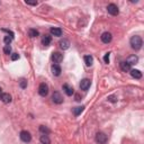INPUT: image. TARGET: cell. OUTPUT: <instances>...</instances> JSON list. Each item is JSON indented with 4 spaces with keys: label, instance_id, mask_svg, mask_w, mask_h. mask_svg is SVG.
Segmentation results:
<instances>
[{
    "label": "cell",
    "instance_id": "13",
    "mask_svg": "<svg viewBox=\"0 0 144 144\" xmlns=\"http://www.w3.org/2000/svg\"><path fill=\"white\" fill-rule=\"evenodd\" d=\"M50 32H51V34L53 35V36H61L62 33H63L62 29L59 28V27H52Z\"/></svg>",
    "mask_w": 144,
    "mask_h": 144
},
{
    "label": "cell",
    "instance_id": "14",
    "mask_svg": "<svg viewBox=\"0 0 144 144\" xmlns=\"http://www.w3.org/2000/svg\"><path fill=\"white\" fill-rule=\"evenodd\" d=\"M131 75L135 79H141L142 78V72L140 70H136V69H133L131 70Z\"/></svg>",
    "mask_w": 144,
    "mask_h": 144
},
{
    "label": "cell",
    "instance_id": "6",
    "mask_svg": "<svg viewBox=\"0 0 144 144\" xmlns=\"http://www.w3.org/2000/svg\"><path fill=\"white\" fill-rule=\"evenodd\" d=\"M96 142L99 143V144H106L107 142V135L99 132V133L96 134Z\"/></svg>",
    "mask_w": 144,
    "mask_h": 144
},
{
    "label": "cell",
    "instance_id": "27",
    "mask_svg": "<svg viewBox=\"0 0 144 144\" xmlns=\"http://www.w3.org/2000/svg\"><path fill=\"white\" fill-rule=\"evenodd\" d=\"M108 100L111 101V102H116L117 101V97H115V96H109V97H108Z\"/></svg>",
    "mask_w": 144,
    "mask_h": 144
},
{
    "label": "cell",
    "instance_id": "26",
    "mask_svg": "<svg viewBox=\"0 0 144 144\" xmlns=\"http://www.w3.org/2000/svg\"><path fill=\"white\" fill-rule=\"evenodd\" d=\"M19 85H20V88H23V89H25V88L27 87V81L25 79H22L20 82H19Z\"/></svg>",
    "mask_w": 144,
    "mask_h": 144
},
{
    "label": "cell",
    "instance_id": "21",
    "mask_svg": "<svg viewBox=\"0 0 144 144\" xmlns=\"http://www.w3.org/2000/svg\"><path fill=\"white\" fill-rule=\"evenodd\" d=\"M83 108H85V107H82V106H81V107H75L74 109H73V114H74L75 116H79V115L83 111Z\"/></svg>",
    "mask_w": 144,
    "mask_h": 144
},
{
    "label": "cell",
    "instance_id": "3",
    "mask_svg": "<svg viewBox=\"0 0 144 144\" xmlns=\"http://www.w3.org/2000/svg\"><path fill=\"white\" fill-rule=\"evenodd\" d=\"M63 60V54L60 53V52H53L52 53V61L54 62V64H59L61 63Z\"/></svg>",
    "mask_w": 144,
    "mask_h": 144
},
{
    "label": "cell",
    "instance_id": "31",
    "mask_svg": "<svg viewBox=\"0 0 144 144\" xmlns=\"http://www.w3.org/2000/svg\"><path fill=\"white\" fill-rule=\"evenodd\" d=\"M75 98H77V99H75V100H77V101H80V97H79V95L75 96Z\"/></svg>",
    "mask_w": 144,
    "mask_h": 144
},
{
    "label": "cell",
    "instance_id": "19",
    "mask_svg": "<svg viewBox=\"0 0 144 144\" xmlns=\"http://www.w3.org/2000/svg\"><path fill=\"white\" fill-rule=\"evenodd\" d=\"M85 62H86V65H88V66L92 65V63H94L92 56H91V55H86V56H85Z\"/></svg>",
    "mask_w": 144,
    "mask_h": 144
},
{
    "label": "cell",
    "instance_id": "24",
    "mask_svg": "<svg viewBox=\"0 0 144 144\" xmlns=\"http://www.w3.org/2000/svg\"><path fill=\"white\" fill-rule=\"evenodd\" d=\"M28 34H29L30 37H36V36H38V32L36 29H29Z\"/></svg>",
    "mask_w": 144,
    "mask_h": 144
},
{
    "label": "cell",
    "instance_id": "7",
    "mask_svg": "<svg viewBox=\"0 0 144 144\" xmlns=\"http://www.w3.org/2000/svg\"><path fill=\"white\" fill-rule=\"evenodd\" d=\"M52 100H53L54 104L60 105V104L63 102V97H62V95L60 94L59 91H55V92L53 94V96H52Z\"/></svg>",
    "mask_w": 144,
    "mask_h": 144
},
{
    "label": "cell",
    "instance_id": "5",
    "mask_svg": "<svg viewBox=\"0 0 144 144\" xmlns=\"http://www.w3.org/2000/svg\"><path fill=\"white\" fill-rule=\"evenodd\" d=\"M38 94L42 96V97H46L47 94H49V87H47L46 83H41L38 87Z\"/></svg>",
    "mask_w": 144,
    "mask_h": 144
},
{
    "label": "cell",
    "instance_id": "12",
    "mask_svg": "<svg viewBox=\"0 0 144 144\" xmlns=\"http://www.w3.org/2000/svg\"><path fill=\"white\" fill-rule=\"evenodd\" d=\"M131 64L127 61H123V62H121V69H122V71H124V72H128V71H131L132 69H131Z\"/></svg>",
    "mask_w": 144,
    "mask_h": 144
},
{
    "label": "cell",
    "instance_id": "1",
    "mask_svg": "<svg viewBox=\"0 0 144 144\" xmlns=\"http://www.w3.org/2000/svg\"><path fill=\"white\" fill-rule=\"evenodd\" d=\"M130 43H131L132 49L135 50V51H138V50L142 47V45H143V41H142V38L140 37V36H137V35L133 36V37L131 38Z\"/></svg>",
    "mask_w": 144,
    "mask_h": 144
},
{
    "label": "cell",
    "instance_id": "23",
    "mask_svg": "<svg viewBox=\"0 0 144 144\" xmlns=\"http://www.w3.org/2000/svg\"><path fill=\"white\" fill-rule=\"evenodd\" d=\"M39 131H41L43 134H45V135H47V134L50 133V130L47 128L46 126H43V125H42V126H39Z\"/></svg>",
    "mask_w": 144,
    "mask_h": 144
},
{
    "label": "cell",
    "instance_id": "2",
    "mask_svg": "<svg viewBox=\"0 0 144 144\" xmlns=\"http://www.w3.org/2000/svg\"><path fill=\"white\" fill-rule=\"evenodd\" d=\"M19 137H20L22 141L25 142V143H29L32 141V135H30L29 132H27V131H22L20 134H19Z\"/></svg>",
    "mask_w": 144,
    "mask_h": 144
},
{
    "label": "cell",
    "instance_id": "18",
    "mask_svg": "<svg viewBox=\"0 0 144 144\" xmlns=\"http://www.w3.org/2000/svg\"><path fill=\"white\" fill-rule=\"evenodd\" d=\"M41 143L42 144H50L51 143V140H50V137L47 136V135H45V134H43V135H41Z\"/></svg>",
    "mask_w": 144,
    "mask_h": 144
},
{
    "label": "cell",
    "instance_id": "11",
    "mask_svg": "<svg viewBox=\"0 0 144 144\" xmlns=\"http://www.w3.org/2000/svg\"><path fill=\"white\" fill-rule=\"evenodd\" d=\"M51 70H52V73H53V75H55V77H59L60 74H61V68H60L59 64H53L51 68Z\"/></svg>",
    "mask_w": 144,
    "mask_h": 144
},
{
    "label": "cell",
    "instance_id": "10",
    "mask_svg": "<svg viewBox=\"0 0 144 144\" xmlns=\"http://www.w3.org/2000/svg\"><path fill=\"white\" fill-rule=\"evenodd\" d=\"M90 80L89 79H83L81 80V82H80V88H81V90H88L90 87Z\"/></svg>",
    "mask_w": 144,
    "mask_h": 144
},
{
    "label": "cell",
    "instance_id": "25",
    "mask_svg": "<svg viewBox=\"0 0 144 144\" xmlns=\"http://www.w3.org/2000/svg\"><path fill=\"white\" fill-rule=\"evenodd\" d=\"M3 52H5L6 54H11V47H10V45H6L5 47H3Z\"/></svg>",
    "mask_w": 144,
    "mask_h": 144
},
{
    "label": "cell",
    "instance_id": "15",
    "mask_svg": "<svg viewBox=\"0 0 144 144\" xmlns=\"http://www.w3.org/2000/svg\"><path fill=\"white\" fill-rule=\"evenodd\" d=\"M63 90H64V92H65L68 96H72V95H73V92H74V91H73V88L70 87L69 85H66V83H65V85H63Z\"/></svg>",
    "mask_w": 144,
    "mask_h": 144
},
{
    "label": "cell",
    "instance_id": "17",
    "mask_svg": "<svg viewBox=\"0 0 144 144\" xmlns=\"http://www.w3.org/2000/svg\"><path fill=\"white\" fill-rule=\"evenodd\" d=\"M0 99H1L5 104H9L11 101V96L9 94H2L1 97H0Z\"/></svg>",
    "mask_w": 144,
    "mask_h": 144
},
{
    "label": "cell",
    "instance_id": "22",
    "mask_svg": "<svg viewBox=\"0 0 144 144\" xmlns=\"http://www.w3.org/2000/svg\"><path fill=\"white\" fill-rule=\"evenodd\" d=\"M14 39V37H11V36H5V38H3V42H5L6 45H10L11 41Z\"/></svg>",
    "mask_w": 144,
    "mask_h": 144
},
{
    "label": "cell",
    "instance_id": "28",
    "mask_svg": "<svg viewBox=\"0 0 144 144\" xmlns=\"http://www.w3.org/2000/svg\"><path fill=\"white\" fill-rule=\"evenodd\" d=\"M18 59H19V55L17 53H13V54H11V60H13V61H16V60H18Z\"/></svg>",
    "mask_w": 144,
    "mask_h": 144
},
{
    "label": "cell",
    "instance_id": "20",
    "mask_svg": "<svg viewBox=\"0 0 144 144\" xmlns=\"http://www.w3.org/2000/svg\"><path fill=\"white\" fill-rule=\"evenodd\" d=\"M138 61V58L137 56H135V55H132V56H130L128 59H127V62L130 63V64L132 65V64H135Z\"/></svg>",
    "mask_w": 144,
    "mask_h": 144
},
{
    "label": "cell",
    "instance_id": "8",
    "mask_svg": "<svg viewBox=\"0 0 144 144\" xmlns=\"http://www.w3.org/2000/svg\"><path fill=\"white\" fill-rule=\"evenodd\" d=\"M101 41H102V43H105V44H108V43H110L111 42V34L110 33H108V32H105V33H102V35H101Z\"/></svg>",
    "mask_w": 144,
    "mask_h": 144
},
{
    "label": "cell",
    "instance_id": "4",
    "mask_svg": "<svg viewBox=\"0 0 144 144\" xmlns=\"http://www.w3.org/2000/svg\"><path fill=\"white\" fill-rule=\"evenodd\" d=\"M107 10H108V14H110L111 16H117V15L119 14L118 7L116 6L115 3H110V5H108Z\"/></svg>",
    "mask_w": 144,
    "mask_h": 144
},
{
    "label": "cell",
    "instance_id": "9",
    "mask_svg": "<svg viewBox=\"0 0 144 144\" xmlns=\"http://www.w3.org/2000/svg\"><path fill=\"white\" fill-rule=\"evenodd\" d=\"M59 45H60V47H61L62 50H68L70 47V41L69 39H66V38H63V39H61V41L59 42Z\"/></svg>",
    "mask_w": 144,
    "mask_h": 144
},
{
    "label": "cell",
    "instance_id": "29",
    "mask_svg": "<svg viewBox=\"0 0 144 144\" xmlns=\"http://www.w3.org/2000/svg\"><path fill=\"white\" fill-rule=\"evenodd\" d=\"M104 61H105V63H107V64L109 63V53H107L105 56H104Z\"/></svg>",
    "mask_w": 144,
    "mask_h": 144
},
{
    "label": "cell",
    "instance_id": "30",
    "mask_svg": "<svg viewBox=\"0 0 144 144\" xmlns=\"http://www.w3.org/2000/svg\"><path fill=\"white\" fill-rule=\"evenodd\" d=\"M26 3H27V5H32V6H36V5H37V1H28V0H26Z\"/></svg>",
    "mask_w": 144,
    "mask_h": 144
},
{
    "label": "cell",
    "instance_id": "32",
    "mask_svg": "<svg viewBox=\"0 0 144 144\" xmlns=\"http://www.w3.org/2000/svg\"><path fill=\"white\" fill-rule=\"evenodd\" d=\"M3 92H2V90H1V88H0V97H1V95H2Z\"/></svg>",
    "mask_w": 144,
    "mask_h": 144
},
{
    "label": "cell",
    "instance_id": "16",
    "mask_svg": "<svg viewBox=\"0 0 144 144\" xmlns=\"http://www.w3.org/2000/svg\"><path fill=\"white\" fill-rule=\"evenodd\" d=\"M51 41H52V37H51L50 35H44L43 38H42V44H43L44 46H49Z\"/></svg>",
    "mask_w": 144,
    "mask_h": 144
}]
</instances>
